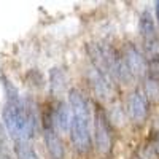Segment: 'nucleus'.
Masks as SVG:
<instances>
[{
	"mask_svg": "<svg viewBox=\"0 0 159 159\" xmlns=\"http://www.w3.org/2000/svg\"><path fill=\"white\" fill-rule=\"evenodd\" d=\"M69 105L72 110V123H70V137L73 147L78 153H88L92 147L91 135V108L89 102L78 89H70L69 92Z\"/></svg>",
	"mask_w": 159,
	"mask_h": 159,
	"instance_id": "obj_1",
	"label": "nucleus"
},
{
	"mask_svg": "<svg viewBox=\"0 0 159 159\" xmlns=\"http://www.w3.org/2000/svg\"><path fill=\"white\" fill-rule=\"evenodd\" d=\"M94 142H96V148L102 154H107L111 150V145H113L111 127H110L107 113L102 108H97L94 116Z\"/></svg>",
	"mask_w": 159,
	"mask_h": 159,
	"instance_id": "obj_2",
	"label": "nucleus"
},
{
	"mask_svg": "<svg viewBox=\"0 0 159 159\" xmlns=\"http://www.w3.org/2000/svg\"><path fill=\"white\" fill-rule=\"evenodd\" d=\"M43 139L49 156L52 159H64V147H62L61 137L57 135L56 126L52 123L51 113H48L43 119Z\"/></svg>",
	"mask_w": 159,
	"mask_h": 159,
	"instance_id": "obj_3",
	"label": "nucleus"
},
{
	"mask_svg": "<svg viewBox=\"0 0 159 159\" xmlns=\"http://www.w3.org/2000/svg\"><path fill=\"white\" fill-rule=\"evenodd\" d=\"M123 57L126 61V65L129 67L130 73L134 76H143L148 72V61L139 51V48L132 43H126L123 49Z\"/></svg>",
	"mask_w": 159,
	"mask_h": 159,
	"instance_id": "obj_4",
	"label": "nucleus"
},
{
	"mask_svg": "<svg viewBox=\"0 0 159 159\" xmlns=\"http://www.w3.org/2000/svg\"><path fill=\"white\" fill-rule=\"evenodd\" d=\"M127 115L134 123H143L148 115V99L142 91H134L127 96L126 102Z\"/></svg>",
	"mask_w": 159,
	"mask_h": 159,
	"instance_id": "obj_5",
	"label": "nucleus"
},
{
	"mask_svg": "<svg viewBox=\"0 0 159 159\" xmlns=\"http://www.w3.org/2000/svg\"><path fill=\"white\" fill-rule=\"evenodd\" d=\"M110 75L102 72L97 67H89L88 69V81L94 94L100 99H108L111 94V83H110Z\"/></svg>",
	"mask_w": 159,
	"mask_h": 159,
	"instance_id": "obj_6",
	"label": "nucleus"
},
{
	"mask_svg": "<svg viewBox=\"0 0 159 159\" xmlns=\"http://www.w3.org/2000/svg\"><path fill=\"white\" fill-rule=\"evenodd\" d=\"M51 118H52V123L54 126L62 130V132H67L69 127H70V123H72V118H70V113H69V108L65 103H59L57 107L51 111Z\"/></svg>",
	"mask_w": 159,
	"mask_h": 159,
	"instance_id": "obj_7",
	"label": "nucleus"
},
{
	"mask_svg": "<svg viewBox=\"0 0 159 159\" xmlns=\"http://www.w3.org/2000/svg\"><path fill=\"white\" fill-rule=\"evenodd\" d=\"M139 29H140V34L143 37V42H151V40H156L157 35H156V25H154V21H153V16L151 13L145 10L140 16V21H139Z\"/></svg>",
	"mask_w": 159,
	"mask_h": 159,
	"instance_id": "obj_8",
	"label": "nucleus"
},
{
	"mask_svg": "<svg viewBox=\"0 0 159 159\" xmlns=\"http://www.w3.org/2000/svg\"><path fill=\"white\" fill-rule=\"evenodd\" d=\"M15 153L18 159H40L35 148L29 140L24 142H15Z\"/></svg>",
	"mask_w": 159,
	"mask_h": 159,
	"instance_id": "obj_9",
	"label": "nucleus"
},
{
	"mask_svg": "<svg viewBox=\"0 0 159 159\" xmlns=\"http://www.w3.org/2000/svg\"><path fill=\"white\" fill-rule=\"evenodd\" d=\"M49 78H51V91L54 92V94H59L65 86V80H64L62 70L61 69H52L51 73H49Z\"/></svg>",
	"mask_w": 159,
	"mask_h": 159,
	"instance_id": "obj_10",
	"label": "nucleus"
},
{
	"mask_svg": "<svg viewBox=\"0 0 159 159\" xmlns=\"http://www.w3.org/2000/svg\"><path fill=\"white\" fill-rule=\"evenodd\" d=\"M148 78L153 80V81H159V56L148 59Z\"/></svg>",
	"mask_w": 159,
	"mask_h": 159,
	"instance_id": "obj_11",
	"label": "nucleus"
},
{
	"mask_svg": "<svg viewBox=\"0 0 159 159\" xmlns=\"http://www.w3.org/2000/svg\"><path fill=\"white\" fill-rule=\"evenodd\" d=\"M145 91H147V99L148 97H151V99H154V97H157V94H159V88H157V83L156 81H153V80H148V83H147V86H145Z\"/></svg>",
	"mask_w": 159,
	"mask_h": 159,
	"instance_id": "obj_12",
	"label": "nucleus"
},
{
	"mask_svg": "<svg viewBox=\"0 0 159 159\" xmlns=\"http://www.w3.org/2000/svg\"><path fill=\"white\" fill-rule=\"evenodd\" d=\"M153 148H154V153H156V154H159V139H157V140H156V143L153 145Z\"/></svg>",
	"mask_w": 159,
	"mask_h": 159,
	"instance_id": "obj_13",
	"label": "nucleus"
},
{
	"mask_svg": "<svg viewBox=\"0 0 159 159\" xmlns=\"http://www.w3.org/2000/svg\"><path fill=\"white\" fill-rule=\"evenodd\" d=\"M2 159H11V157H10V154H8V153H5V150H3V148H2Z\"/></svg>",
	"mask_w": 159,
	"mask_h": 159,
	"instance_id": "obj_14",
	"label": "nucleus"
},
{
	"mask_svg": "<svg viewBox=\"0 0 159 159\" xmlns=\"http://www.w3.org/2000/svg\"><path fill=\"white\" fill-rule=\"evenodd\" d=\"M156 16H157V21H159V0L156 2Z\"/></svg>",
	"mask_w": 159,
	"mask_h": 159,
	"instance_id": "obj_15",
	"label": "nucleus"
}]
</instances>
